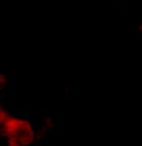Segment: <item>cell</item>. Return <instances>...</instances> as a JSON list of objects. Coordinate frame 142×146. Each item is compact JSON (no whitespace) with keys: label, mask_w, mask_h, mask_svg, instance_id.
Masks as SVG:
<instances>
[{"label":"cell","mask_w":142,"mask_h":146,"mask_svg":"<svg viewBox=\"0 0 142 146\" xmlns=\"http://www.w3.org/2000/svg\"><path fill=\"white\" fill-rule=\"evenodd\" d=\"M40 139V131L29 117L9 113L0 125V140L5 146H34Z\"/></svg>","instance_id":"1"},{"label":"cell","mask_w":142,"mask_h":146,"mask_svg":"<svg viewBox=\"0 0 142 146\" xmlns=\"http://www.w3.org/2000/svg\"><path fill=\"white\" fill-rule=\"evenodd\" d=\"M8 81H9V76L6 75V73L0 72V87H5L8 84Z\"/></svg>","instance_id":"2"}]
</instances>
